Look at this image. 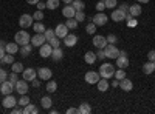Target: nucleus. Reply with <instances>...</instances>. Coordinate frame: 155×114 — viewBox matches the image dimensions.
<instances>
[{
  "mask_svg": "<svg viewBox=\"0 0 155 114\" xmlns=\"http://www.w3.org/2000/svg\"><path fill=\"white\" fill-rule=\"evenodd\" d=\"M14 42H16L19 46H22V45H28V43L31 42V37H30V34L25 31V29H20V31H17L16 35H14Z\"/></svg>",
  "mask_w": 155,
  "mask_h": 114,
  "instance_id": "obj_1",
  "label": "nucleus"
},
{
  "mask_svg": "<svg viewBox=\"0 0 155 114\" xmlns=\"http://www.w3.org/2000/svg\"><path fill=\"white\" fill-rule=\"evenodd\" d=\"M99 75L104 79H112L115 75V66L110 65V63H102L99 66Z\"/></svg>",
  "mask_w": 155,
  "mask_h": 114,
  "instance_id": "obj_2",
  "label": "nucleus"
},
{
  "mask_svg": "<svg viewBox=\"0 0 155 114\" xmlns=\"http://www.w3.org/2000/svg\"><path fill=\"white\" fill-rule=\"evenodd\" d=\"M33 23H34V19H33V16H30V14H22V16L19 17V25H20V28H23V29L33 26Z\"/></svg>",
  "mask_w": 155,
  "mask_h": 114,
  "instance_id": "obj_3",
  "label": "nucleus"
},
{
  "mask_svg": "<svg viewBox=\"0 0 155 114\" xmlns=\"http://www.w3.org/2000/svg\"><path fill=\"white\" fill-rule=\"evenodd\" d=\"M104 53H106L107 59H116L120 56V49L116 48L115 45H112V43H107V46L104 48Z\"/></svg>",
  "mask_w": 155,
  "mask_h": 114,
  "instance_id": "obj_4",
  "label": "nucleus"
},
{
  "mask_svg": "<svg viewBox=\"0 0 155 114\" xmlns=\"http://www.w3.org/2000/svg\"><path fill=\"white\" fill-rule=\"evenodd\" d=\"M16 85L9 82V80H5L3 83H0V93H2L3 96H8V94H12V91H14Z\"/></svg>",
  "mask_w": 155,
  "mask_h": 114,
  "instance_id": "obj_5",
  "label": "nucleus"
},
{
  "mask_svg": "<svg viewBox=\"0 0 155 114\" xmlns=\"http://www.w3.org/2000/svg\"><path fill=\"white\" fill-rule=\"evenodd\" d=\"M99 79H101V75H99V72H96V71H88V72H85V75H84V80H85L87 83H90V85H96Z\"/></svg>",
  "mask_w": 155,
  "mask_h": 114,
  "instance_id": "obj_6",
  "label": "nucleus"
},
{
  "mask_svg": "<svg viewBox=\"0 0 155 114\" xmlns=\"http://www.w3.org/2000/svg\"><path fill=\"white\" fill-rule=\"evenodd\" d=\"M51 53H53V46L48 42H45L42 46H39V54H41V57H44V59L51 57Z\"/></svg>",
  "mask_w": 155,
  "mask_h": 114,
  "instance_id": "obj_7",
  "label": "nucleus"
},
{
  "mask_svg": "<svg viewBox=\"0 0 155 114\" xmlns=\"http://www.w3.org/2000/svg\"><path fill=\"white\" fill-rule=\"evenodd\" d=\"M47 42V39H45V34L44 32H36V35L34 37H31V45L33 46H42L44 43Z\"/></svg>",
  "mask_w": 155,
  "mask_h": 114,
  "instance_id": "obj_8",
  "label": "nucleus"
},
{
  "mask_svg": "<svg viewBox=\"0 0 155 114\" xmlns=\"http://www.w3.org/2000/svg\"><path fill=\"white\" fill-rule=\"evenodd\" d=\"M37 75H39V79H41V80H50V79H51V75H53V72H51L50 68L42 66V68H39V69H37Z\"/></svg>",
  "mask_w": 155,
  "mask_h": 114,
  "instance_id": "obj_9",
  "label": "nucleus"
},
{
  "mask_svg": "<svg viewBox=\"0 0 155 114\" xmlns=\"http://www.w3.org/2000/svg\"><path fill=\"white\" fill-rule=\"evenodd\" d=\"M16 91L22 96V94H27L28 93V82L22 79V80H17L16 82Z\"/></svg>",
  "mask_w": 155,
  "mask_h": 114,
  "instance_id": "obj_10",
  "label": "nucleus"
},
{
  "mask_svg": "<svg viewBox=\"0 0 155 114\" xmlns=\"http://www.w3.org/2000/svg\"><path fill=\"white\" fill-rule=\"evenodd\" d=\"M54 34H56V37H59V39H64V37L68 34L67 25L65 23H59L58 26H56V29H54Z\"/></svg>",
  "mask_w": 155,
  "mask_h": 114,
  "instance_id": "obj_11",
  "label": "nucleus"
},
{
  "mask_svg": "<svg viewBox=\"0 0 155 114\" xmlns=\"http://www.w3.org/2000/svg\"><path fill=\"white\" fill-rule=\"evenodd\" d=\"M107 20H109V17L104 14V12H98V14L93 17V23L96 25V26H102V25H106L107 23Z\"/></svg>",
  "mask_w": 155,
  "mask_h": 114,
  "instance_id": "obj_12",
  "label": "nucleus"
},
{
  "mask_svg": "<svg viewBox=\"0 0 155 114\" xmlns=\"http://www.w3.org/2000/svg\"><path fill=\"white\" fill-rule=\"evenodd\" d=\"M2 103H3V108L9 109V108H12V106L17 105V100H16V97L12 96V94H8V96H5V99H3Z\"/></svg>",
  "mask_w": 155,
  "mask_h": 114,
  "instance_id": "obj_13",
  "label": "nucleus"
},
{
  "mask_svg": "<svg viewBox=\"0 0 155 114\" xmlns=\"http://www.w3.org/2000/svg\"><path fill=\"white\" fill-rule=\"evenodd\" d=\"M110 19L113 22H123V20H126V12H123L120 8L118 9H113L112 14H110Z\"/></svg>",
  "mask_w": 155,
  "mask_h": 114,
  "instance_id": "obj_14",
  "label": "nucleus"
},
{
  "mask_svg": "<svg viewBox=\"0 0 155 114\" xmlns=\"http://www.w3.org/2000/svg\"><path fill=\"white\" fill-rule=\"evenodd\" d=\"M115 60H116V66H118V68L126 69V68L129 66V59H127V54H120Z\"/></svg>",
  "mask_w": 155,
  "mask_h": 114,
  "instance_id": "obj_15",
  "label": "nucleus"
},
{
  "mask_svg": "<svg viewBox=\"0 0 155 114\" xmlns=\"http://www.w3.org/2000/svg\"><path fill=\"white\" fill-rule=\"evenodd\" d=\"M93 45L96 48H101V49H104L107 46V39L106 37H102V35H95L93 37Z\"/></svg>",
  "mask_w": 155,
  "mask_h": 114,
  "instance_id": "obj_16",
  "label": "nucleus"
},
{
  "mask_svg": "<svg viewBox=\"0 0 155 114\" xmlns=\"http://www.w3.org/2000/svg\"><path fill=\"white\" fill-rule=\"evenodd\" d=\"M36 75H37V71L33 69V68H27V69H23V79L27 80V82H31L36 79Z\"/></svg>",
  "mask_w": 155,
  "mask_h": 114,
  "instance_id": "obj_17",
  "label": "nucleus"
},
{
  "mask_svg": "<svg viewBox=\"0 0 155 114\" xmlns=\"http://www.w3.org/2000/svg\"><path fill=\"white\" fill-rule=\"evenodd\" d=\"M120 88L123 91H132V88H134V83H132V80L130 79H127V77H124L123 80H120Z\"/></svg>",
  "mask_w": 155,
  "mask_h": 114,
  "instance_id": "obj_18",
  "label": "nucleus"
},
{
  "mask_svg": "<svg viewBox=\"0 0 155 114\" xmlns=\"http://www.w3.org/2000/svg\"><path fill=\"white\" fill-rule=\"evenodd\" d=\"M64 43H65V46L71 48V46H74L78 43V37L74 34H67L65 37H64Z\"/></svg>",
  "mask_w": 155,
  "mask_h": 114,
  "instance_id": "obj_19",
  "label": "nucleus"
},
{
  "mask_svg": "<svg viewBox=\"0 0 155 114\" xmlns=\"http://www.w3.org/2000/svg\"><path fill=\"white\" fill-rule=\"evenodd\" d=\"M62 14H64V17L71 19V17H74V14H76V9L73 8V5H65V8L62 9Z\"/></svg>",
  "mask_w": 155,
  "mask_h": 114,
  "instance_id": "obj_20",
  "label": "nucleus"
},
{
  "mask_svg": "<svg viewBox=\"0 0 155 114\" xmlns=\"http://www.w3.org/2000/svg\"><path fill=\"white\" fill-rule=\"evenodd\" d=\"M31 51H33V45H31V43H28V45H22L20 49H19V53H20L22 57H28V56L31 54Z\"/></svg>",
  "mask_w": 155,
  "mask_h": 114,
  "instance_id": "obj_21",
  "label": "nucleus"
},
{
  "mask_svg": "<svg viewBox=\"0 0 155 114\" xmlns=\"http://www.w3.org/2000/svg\"><path fill=\"white\" fill-rule=\"evenodd\" d=\"M96 86H98V91H101V93H104V91H107V90H109V82H107V79H104V77H101V79L98 80Z\"/></svg>",
  "mask_w": 155,
  "mask_h": 114,
  "instance_id": "obj_22",
  "label": "nucleus"
},
{
  "mask_svg": "<svg viewBox=\"0 0 155 114\" xmlns=\"http://www.w3.org/2000/svg\"><path fill=\"white\" fill-rule=\"evenodd\" d=\"M96 53H92V51H88V53H85L84 54V60H85V63H88V65H93V63L96 62Z\"/></svg>",
  "mask_w": 155,
  "mask_h": 114,
  "instance_id": "obj_23",
  "label": "nucleus"
},
{
  "mask_svg": "<svg viewBox=\"0 0 155 114\" xmlns=\"http://www.w3.org/2000/svg\"><path fill=\"white\" fill-rule=\"evenodd\" d=\"M5 49H6L8 54H16V53L19 51V45H17L16 42H9V43H6Z\"/></svg>",
  "mask_w": 155,
  "mask_h": 114,
  "instance_id": "obj_24",
  "label": "nucleus"
},
{
  "mask_svg": "<svg viewBox=\"0 0 155 114\" xmlns=\"http://www.w3.org/2000/svg\"><path fill=\"white\" fill-rule=\"evenodd\" d=\"M153 71H155V62L149 60L147 63H144V65H143V72L144 74H152Z\"/></svg>",
  "mask_w": 155,
  "mask_h": 114,
  "instance_id": "obj_25",
  "label": "nucleus"
},
{
  "mask_svg": "<svg viewBox=\"0 0 155 114\" xmlns=\"http://www.w3.org/2000/svg\"><path fill=\"white\" fill-rule=\"evenodd\" d=\"M37 112H39V108L36 105H33L31 102L27 106H23V114H37Z\"/></svg>",
  "mask_w": 155,
  "mask_h": 114,
  "instance_id": "obj_26",
  "label": "nucleus"
},
{
  "mask_svg": "<svg viewBox=\"0 0 155 114\" xmlns=\"http://www.w3.org/2000/svg\"><path fill=\"white\" fill-rule=\"evenodd\" d=\"M141 11H143V9H141L140 5H130V6H129V14L134 16V17H138L141 14Z\"/></svg>",
  "mask_w": 155,
  "mask_h": 114,
  "instance_id": "obj_27",
  "label": "nucleus"
},
{
  "mask_svg": "<svg viewBox=\"0 0 155 114\" xmlns=\"http://www.w3.org/2000/svg\"><path fill=\"white\" fill-rule=\"evenodd\" d=\"M51 57H53V60H54V62H59V60H62V57H64V51H62L61 48H53Z\"/></svg>",
  "mask_w": 155,
  "mask_h": 114,
  "instance_id": "obj_28",
  "label": "nucleus"
},
{
  "mask_svg": "<svg viewBox=\"0 0 155 114\" xmlns=\"http://www.w3.org/2000/svg\"><path fill=\"white\" fill-rule=\"evenodd\" d=\"M41 105H42V108L50 109V108H51V105H53V100H51V97L45 96V97H42V99H41Z\"/></svg>",
  "mask_w": 155,
  "mask_h": 114,
  "instance_id": "obj_29",
  "label": "nucleus"
},
{
  "mask_svg": "<svg viewBox=\"0 0 155 114\" xmlns=\"http://www.w3.org/2000/svg\"><path fill=\"white\" fill-rule=\"evenodd\" d=\"M90 111H92V106H90V103L82 102V103L79 105V114H88Z\"/></svg>",
  "mask_w": 155,
  "mask_h": 114,
  "instance_id": "obj_30",
  "label": "nucleus"
},
{
  "mask_svg": "<svg viewBox=\"0 0 155 114\" xmlns=\"http://www.w3.org/2000/svg\"><path fill=\"white\" fill-rule=\"evenodd\" d=\"M0 62L2 63H6V65H12V62H14V54H5L2 59H0Z\"/></svg>",
  "mask_w": 155,
  "mask_h": 114,
  "instance_id": "obj_31",
  "label": "nucleus"
},
{
  "mask_svg": "<svg viewBox=\"0 0 155 114\" xmlns=\"http://www.w3.org/2000/svg\"><path fill=\"white\" fill-rule=\"evenodd\" d=\"M11 69H12V72H23V65L20 62H12V66H11Z\"/></svg>",
  "mask_w": 155,
  "mask_h": 114,
  "instance_id": "obj_32",
  "label": "nucleus"
},
{
  "mask_svg": "<svg viewBox=\"0 0 155 114\" xmlns=\"http://www.w3.org/2000/svg\"><path fill=\"white\" fill-rule=\"evenodd\" d=\"M71 5H73V8H74L76 11H84V8H85V5H84L82 0H73Z\"/></svg>",
  "mask_w": 155,
  "mask_h": 114,
  "instance_id": "obj_33",
  "label": "nucleus"
},
{
  "mask_svg": "<svg viewBox=\"0 0 155 114\" xmlns=\"http://www.w3.org/2000/svg\"><path fill=\"white\" fill-rule=\"evenodd\" d=\"M65 25H67V28H68V29H76V28H78V20H76L74 17H71V19H67Z\"/></svg>",
  "mask_w": 155,
  "mask_h": 114,
  "instance_id": "obj_34",
  "label": "nucleus"
},
{
  "mask_svg": "<svg viewBox=\"0 0 155 114\" xmlns=\"http://www.w3.org/2000/svg\"><path fill=\"white\" fill-rule=\"evenodd\" d=\"M28 103H30V97L27 94H22L20 99L17 100V105H20V106H27Z\"/></svg>",
  "mask_w": 155,
  "mask_h": 114,
  "instance_id": "obj_35",
  "label": "nucleus"
},
{
  "mask_svg": "<svg viewBox=\"0 0 155 114\" xmlns=\"http://www.w3.org/2000/svg\"><path fill=\"white\" fill-rule=\"evenodd\" d=\"M33 28H34V31L36 32H45V25L42 23V22H36V23H33Z\"/></svg>",
  "mask_w": 155,
  "mask_h": 114,
  "instance_id": "obj_36",
  "label": "nucleus"
},
{
  "mask_svg": "<svg viewBox=\"0 0 155 114\" xmlns=\"http://www.w3.org/2000/svg\"><path fill=\"white\" fill-rule=\"evenodd\" d=\"M58 90V83L54 82V80H48V83H47V91L48 93H54Z\"/></svg>",
  "mask_w": 155,
  "mask_h": 114,
  "instance_id": "obj_37",
  "label": "nucleus"
},
{
  "mask_svg": "<svg viewBox=\"0 0 155 114\" xmlns=\"http://www.w3.org/2000/svg\"><path fill=\"white\" fill-rule=\"evenodd\" d=\"M58 6H59V0H48V2H47V8L51 9V11L56 9Z\"/></svg>",
  "mask_w": 155,
  "mask_h": 114,
  "instance_id": "obj_38",
  "label": "nucleus"
},
{
  "mask_svg": "<svg viewBox=\"0 0 155 114\" xmlns=\"http://www.w3.org/2000/svg\"><path fill=\"white\" fill-rule=\"evenodd\" d=\"M85 32L87 34H95L96 32V25L92 22V23H88L87 26H85Z\"/></svg>",
  "mask_w": 155,
  "mask_h": 114,
  "instance_id": "obj_39",
  "label": "nucleus"
},
{
  "mask_svg": "<svg viewBox=\"0 0 155 114\" xmlns=\"http://www.w3.org/2000/svg\"><path fill=\"white\" fill-rule=\"evenodd\" d=\"M115 79H118V80H123L124 77H126V71L123 69V68H120L118 71H115V75H113Z\"/></svg>",
  "mask_w": 155,
  "mask_h": 114,
  "instance_id": "obj_40",
  "label": "nucleus"
},
{
  "mask_svg": "<svg viewBox=\"0 0 155 114\" xmlns=\"http://www.w3.org/2000/svg\"><path fill=\"white\" fill-rule=\"evenodd\" d=\"M74 19L78 20V23H79V22H84V20H85V14H84V11H76Z\"/></svg>",
  "mask_w": 155,
  "mask_h": 114,
  "instance_id": "obj_41",
  "label": "nucleus"
},
{
  "mask_svg": "<svg viewBox=\"0 0 155 114\" xmlns=\"http://www.w3.org/2000/svg\"><path fill=\"white\" fill-rule=\"evenodd\" d=\"M102 2L106 3V8H110V9H115V6L118 5L116 0H102Z\"/></svg>",
  "mask_w": 155,
  "mask_h": 114,
  "instance_id": "obj_42",
  "label": "nucleus"
},
{
  "mask_svg": "<svg viewBox=\"0 0 155 114\" xmlns=\"http://www.w3.org/2000/svg\"><path fill=\"white\" fill-rule=\"evenodd\" d=\"M45 39H47V42L48 40H51L53 37H56V34H54V29H45Z\"/></svg>",
  "mask_w": 155,
  "mask_h": 114,
  "instance_id": "obj_43",
  "label": "nucleus"
},
{
  "mask_svg": "<svg viewBox=\"0 0 155 114\" xmlns=\"http://www.w3.org/2000/svg\"><path fill=\"white\" fill-rule=\"evenodd\" d=\"M33 19L37 20V22H42V19H44V12H42L41 9H37L34 14H33Z\"/></svg>",
  "mask_w": 155,
  "mask_h": 114,
  "instance_id": "obj_44",
  "label": "nucleus"
},
{
  "mask_svg": "<svg viewBox=\"0 0 155 114\" xmlns=\"http://www.w3.org/2000/svg\"><path fill=\"white\" fill-rule=\"evenodd\" d=\"M48 43L53 46V48H59L61 46V40H59V37H53L51 40H48Z\"/></svg>",
  "mask_w": 155,
  "mask_h": 114,
  "instance_id": "obj_45",
  "label": "nucleus"
},
{
  "mask_svg": "<svg viewBox=\"0 0 155 114\" xmlns=\"http://www.w3.org/2000/svg\"><path fill=\"white\" fill-rule=\"evenodd\" d=\"M106 39H107V43H112V45H115L116 42H118V37H116L115 34H109Z\"/></svg>",
  "mask_w": 155,
  "mask_h": 114,
  "instance_id": "obj_46",
  "label": "nucleus"
},
{
  "mask_svg": "<svg viewBox=\"0 0 155 114\" xmlns=\"http://www.w3.org/2000/svg\"><path fill=\"white\" fill-rule=\"evenodd\" d=\"M6 79H8V72L3 68H0V83H3Z\"/></svg>",
  "mask_w": 155,
  "mask_h": 114,
  "instance_id": "obj_47",
  "label": "nucleus"
},
{
  "mask_svg": "<svg viewBox=\"0 0 155 114\" xmlns=\"http://www.w3.org/2000/svg\"><path fill=\"white\" fill-rule=\"evenodd\" d=\"M96 57H98L99 60H104V59H106V53H104V49H101V48H98V53H96Z\"/></svg>",
  "mask_w": 155,
  "mask_h": 114,
  "instance_id": "obj_48",
  "label": "nucleus"
},
{
  "mask_svg": "<svg viewBox=\"0 0 155 114\" xmlns=\"http://www.w3.org/2000/svg\"><path fill=\"white\" fill-rule=\"evenodd\" d=\"M96 9H98L99 12H104V9H106V3L102 2V0H101V2H98V3H96Z\"/></svg>",
  "mask_w": 155,
  "mask_h": 114,
  "instance_id": "obj_49",
  "label": "nucleus"
},
{
  "mask_svg": "<svg viewBox=\"0 0 155 114\" xmlns=\"http://www.w3.org/2000/svg\"><path fill=\"white\" fill-rule=\"evenodd\" d=\"M8 79H9V82H12V83L16 85V82H17V72H11Z\"/></svg>",
  "mask_w": 155,
  "mask_h": 114,
  "instance_id": "obj_50",
  "label": "nucleus"
},
{
  "mask_svg": "<svg viewBox=\"0 0 155 114\" xmlns=\"http://www.w3.org/2000/svg\"><path fill=\"white\" fill-rule=\"evenodd\" d=\"M147 59L152 60V62H155V49H150V51L147 53Z\"/></svg>",
  "mask_w": 155,
  "mask_h": 114,
  "instance_id": "obj_51",
  "label": "nucleus"
},
{
  "mask_svg": "<svg viewBox=\"0 0 155 114\" xmlns=\"http://www.w3.org/2000/svg\"><path fill=\"white\" fill-rule=\"evenodd\" d=\"M120 9H121L123 12H126V14H129V5H127V3H121V5H120Z\"/></svg>",
  "mask_w": 155,
  "mask_h": 114,
  "instance_id": "obj_52",
  "label": "nucleus"
},
{
  "mask_svg": "<svg viewBox=\"0 0 155 114\" xmlns=\"http://www.w3.org/2000/svg\"><path fill=\"white\" fill-rule=\"evenodd\" d=\"M11 112H12V114H22V112H23V109H22V108H19V106H12Z\"/></svg>",
  "mask_w": 155,
  "mask_h": 114,
  "instance_id": "obj_53",
  "label": "nucleus"
},
{
  "mask_svg": "<svg viewBox=\"0 0 155 114\" xmlns=\"http://www.w3.org/2000/svg\"><path fill=\"white\" fill-rule=\"evenodd\" d=\"M79 114V108H68L67 109V114Z\"/></svg>",
  "mask_w": 155,
  "mask_h": 114,
  "instance_id": "obj_54",
  "label": "nucleus"
},
{
  "mask_svg": "<svg viewBox=\"0 0 155 114\" xmlns=\"http://www.w3.org/2000/svg\"><path fill=\"white\" fill-rule=\"evenodd\" d=\"M36 6H37V9H41V11H44V9L47 8V3H42V2H39V3L36 5Z\"/></svg>",
  "mask_w": 155,
  "mask_h": 114,
  "instance_id": "obj_55",
  "label": "nucleus"
},
{
  "mask_svg": "<svg viewBox=\"0 0 155 114\" xmlns=\"http://www.w3.org/2000/svg\"><path fill=\"white\" fill-rule=\"evenodd\" d=\"M31 85H33L34 88H39V86H41V82H39L37 79H34V80H31Z\"/></svg>",
  "mask_w": 155,
  "mask_h": 114,
  "instance_id": "obj_56",
  "label": "nucleus"
},
{
  "mask_svg": "<svg viewBox=\"0 0 155 114\" xmlns=\"http://www.w3.org/2000/svg\"><path fill=\"white\" fill-rule=\"evenodd\" d=\"M5 54H6V49H5V48H2V46H0V59H2V57H3Z\"/></svg>",
  "mask_w": 155,
  "mask_h": 114,
  "instance_id": "obj_57",
  "label": "nucleus"
},
{
  "mask_svg": "<svg viewBox=\"0 0 155 114\" xmlns=\"http://www.w3.org/2000/svg\"><path fill=\"white\" fill-rule=\"evenodd\" d=\"M27 2H28V5H37L41 0H27Z\"/></svg>",
  "mask_w": 155,
  "mask_h": 114,
  "instance_id": "obj_58",
  "label": "nucleus"
},
{
  "mask_svg": "<svg viewBox=\"0 0 155 114\" xmlns=\"http://www.w3.org/2000/svg\"><path fill=\"white\" fill-rule=\"evenodd\" d=\"M112 86H113V88L120 86V80H118V79H116V80H113V82H112Z\"/></svg>",
  "mask_w": 155,
  "mask_h": 114,
  "instance_id": "obj_59",
  "label": "nucleus"
},
{
  "mask_svg": "<svg viewBox=\"0 0 155 114\" xmlns=\"http://www.w3.org/2000/svg\"><path fill=\"white\" fill-rule=\"evenodd\" d=\"M62 2H64V3H65V5H70V3L73 2V0H62Z\"/></svg>",
  "mask_w": 155,
  "mask_h": 114,
  "instance_id": "obj_60",
  "label": "nucleus"
},
{
  "mask_svg": "<svg viewBox=\"0 0 155 114\" xmlns=\"http://www.w3.org/2000/svg\"><path fill=\"white\" fill-rule=\"evenodd\" d=\"M137 2H138V3H147L149 0H137Z\"/></svg>",
  "mask_w": 155,
  "mask_h": 114,
  "instance_id": "obj_61",
  "label": "nucleus"
},
{
  "mask_svg": "<svg viewBox=\"0 0 155 114\" xmlns=\"http://www.w3.org/2000/svg\"><path fill=\"white\" fill-rule=\"evenodd\" d=\"M0 46H2V48H5V46H6V43H5L3 40H0Z\"/></svg>",
  "mask_w": 155,
  "mask_h": 114,
  "instance_id": "obj_62",
  "label": "nucleus"
}]
</instances>
